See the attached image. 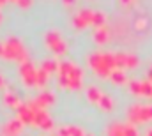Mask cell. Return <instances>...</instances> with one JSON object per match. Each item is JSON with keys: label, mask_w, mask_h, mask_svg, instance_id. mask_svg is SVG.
I'll return each instance as SVG.
<instances>
[{"label": "cell", "mask_w": 152, "mask_h": 136, "mask_svg": "<svg viewBox=\"0 0 152 136\" xmlns=\"http://www.w3.org/2000/svg\"><path fill=\"white\" fill-rule=\"evenodd\" d=\"M57 80H58V87L66 90H80L83 85V71L73 60H60Z\"/></svg>", "instance_id": "cell-1"}, {"label": "cell", "mask_w": 152, "mask_h": 136, "mask_svg": "<svg viewBox=\"0 0 152 136\" xmlns=\"http://www.w3.org/2000/svg\"><path fill=\"white\" fill-rule=\"evenodd\" d=\"M0 58L9 60V62H18V64L30 60L23 41L16 35H9L7 39L0 41Z\"/></svg>", "instance_id": "cell-2"}, {"label": "cell", "mask_w": 152, "mask_h": 136, "mask_svg": "<svg viewBox=\"0 0 152 136\" xmlns=\"http://www.w3.org/2000/svg\"><path fill=\"white\" fill-rule=\"evenodd\" d=\"M87 62H88L90 69H92L97 76H101V78L112 76L113 67L117 66L115 55H112V53H104V51H94V53H90L88 58H87Z\"/></svg>", "instance_id": "cell-3"}, {"label": "cell", "mask_w": 152, "mask_h": 136, "mask_svg": "<svg viewBox=\"0 0 152 136\" xmlns=\"http://www.w3.org/2000/svg\"><path fill=\"white\" fill-rule=\"evenodd\" d=\"M44 44L53 55H66L67 53V42L58 30H48L44 34Z\"/></svg>", "instance_id": "cell-4"}, {"label": "cell", "mask_w": 152, "mask_h": 136, "mask_svg": "<svg viewBox=\"0 0 152 136\" xmlns=\"http://www.w3.org/2000/svg\"><path fill=\"white\" fill-rule=\"evenodd\" d=\"M20 76L21 81L27 87H36L37 85V67L32 60H27L23 64H20Z\"/></svg>", "instance_id": "cell-5"}, {"label": "cell", "mask_w": 152, "mask_h": 136, "mask_svg": "<svg viewBox=\"0 0 152 136\" xmlns=\"http://www.w3.org/2000/svg\"><path fill=\"white\" fill-rule=\"evenodd\" d=\"M71 23L76 30H83V29L94 25V11L92 9H80L78 12H75Z\"/></svg>", "instance_id": "cell-6"}, {"label": "cell", "mask_w": 152, "mask_h": 136, "mask_svg": "<svg viewBox=\"0 0 152 136\" xmlns=\"http://www.w3.org/2000/svg\"><path fill=\"white\" fill-rule=\"evenodd\" d=\"M34 127L37 129H42V131H50L53 127V120L50 117V113L42 108H37L36 110V115H34V122H32Z\"/></svg>", "instance_id": "cell-7"}, {"label": "cell", "mask_w": 152, "mask_h": 136, "mask_svg": "<svg viewBox=\"0 0 152 136\" xmlns=\"http://www.w3.org/2000/svg\"><path fill=\"white\" fill-rule=\"evenodd\" d=\"M129 118L133 122H143L152 118V106H133L129 110Z\"/></svg>", "instance_id": "cell-8"}, {"label": "cell", "mask_w": 152, "mask_h": 136, "mask_svg": "<svg viewBox=\"0 0 152 136\" xmlns=\"http://www.w3.org/2000/svg\"><path fill=\"white\" fill-rule=\"evenodd\" d=\"M21 131H23V122L16 117V118H12V120H9V122L4 124L2 136H20Z\"/></svg>", "instance_id": "cell-9"}, {"label": "cell", "mask_w": 152, "mask_h": 136, "mask_svg": "<svg viewBox=\"0 0 152 136\" xmlns=\"http://www.w3.org/2000/svg\"><path fill=\"white\" fill-rule=\"evenodd\" d=\"M34 102L37 104L39 108H42V110H46L48 106H51V104H55V96L50 92V90H44V92H41L37 97L34 99Z\"/></svg>", "instance_id": "cell-10"}, {"label": "cell", "mask_w": 152, "mask_h": 136, "mask_svg": "<svg viewBox=\"0 0 152 136\" xmlns=\"http://www.w3.org/2000/svg\"><path fill=\"white\" fill-rule=\"evenodd\" d=\"M87 133L78 126H64L57 131V136H85Z\"/></svg>", "instance_id": "cell-11"}, {"label": "cell", "mask_w": 152, "mask_h": 136, "mask_svg": "<svg viewBox=\"0 0 152 136\" xmlns=\"http://www.w3.org/2000/svg\"><path fill=\"white\" fill-rule=\"evenodd\" d=\"M4 104H5V106H9V108L18 110V108H20V104H21V101H20V97H18L12 90H7V92L4 94Z\"/></svg>", "instance_id": "cell-12"}, {"label": "cell", "mask_w": 152, "mask_h": 136, "mask_svg": "<svg viewBox=\"0 0 152 136\" xmlns=\"http://www.w3.org/2000/svg\"><path fill=\"white\" fill-rule=\"evenodd\" d=\"M103 96H104V94H103L97 87H88V88H87V99L92 102V104H97V106H99V101L103 99Z\"/></svg>", "instance_id": "cell-13"}, {"label": "cell", "mask_w": 152, "mask_h": 136, "mask_svg": "<svg viewBox=\"0 0 152 136\" xmlns=\"http://www.w3.org/2000/svg\"><path fill=\"white\" fill-rule=\"evenodd\" d=\"M58 66H60V62H58V60H55V58H48V60H44V62H42L41 69H44V71L51 76V74H57V72H58Z\"/></svg>", "instance_id": "cell-14"}, {"label": "cell", "mask_w": 152, "mask_h": 136, "mask_svg": "<svg viewBox=\"0 0 152 136\" xmlns=\"http://www.w3.org/2000/svg\"><path fill=\"white\" fill-rule=\"evenodd\" d=\"M108 37H110V34H108V29L106 27H99V29L94 30V41L97 44H104L108 41Z\"/></svg>", "instance_id": "cell-15"}, {"label": "cell", "mask_w": 152, "mask_h": 136, "mask_svg": "<svg viewBox=\"0 0 152 136\" xmlns=\"http://www.w3.org/2000/svg\"><path fill=\"white\" fill-rule=\"evenodd\" d=\"M48 80H50V74L44 71V69H37V85L39 88H44L48 85Z\"/></svg>", "instance_id": "cell-16"}, {"label": "cell", "mask_w": 152, "mask_h": 136, "mask_svg": "<svg viewBox=\"0 0 152 136\" xmlns=\"http://www.w3.org/2000/svg\"><path fill=\"white\" fill-rule=\"evenodd\" d=\"M108 136H126V126L122 124H113L108 127Z\"/></svg>", "instance_id": "cell-17"}, {"label": "cell", "mask_w": 152, "mask_h": 136, "mask_svg": "<svg viewBox=\"0 0 152 136\" xmlns=\"http://www.w3.org/2000/svg\"><path fill=\"white\" fill-rule=\"evenodd\" d=\"M99 106L103 108V110H106V111H110L112 108H113V101L108 97V96H103V99L99 101Z\"/></svg>", "instance_id": "cell-18"}, {"label": "cell", "mask_w": 152, "mask_h": 136, "mask_svg": "<svg viewBox=\"0 0 152 136\" xmlns=\"http://www.w3.org/2000/svg\"><path fill=\"white\" fill-rule=\"evenodd\" d=\"M112 80H113L115 83H124V81H126V76H124L120 71H113V72H112Z\"/></svg>", "instance_id": "cell-19"}, {"label": "cell", "mask_w": 152, "mask_h": 136, "mask_svg": "<svg viewBox=\"0 0 152 136\" xmlns=\"http://www.w3.org/2000/svg\"><path fill=\"white\" fill-rule=\"evenodd\" d=\"M14 4H16V5H20L21 9H28V7L34 4V0H16Z\"/></svg>", "instance_id": "cell-20"}, {"label": "cell", "mask_w": 152, "mask_h": 136, "mask_svg": "<svg viewBox=\"0 0 152 136\" xmlns=\"http://www.w3.org/2000/svg\"><path fill=\"white\" fill-rule=\"evenodd\" d=\"M62 5L64 7H73V5H76V0H62Z\"/></svg>", "instance_id": "cell-21"}, {"label": "cell", "mask_w": 152, "mask_h": 136, "mask_svg": "<svg viewBox=\"0 0 152 136\" xmlns=\"http://www.w3.org/2000/svg\"><path fill=\"white\" fill-rule=\"evenodd\" d=\"M4 87H5V78H4V74L0 72V90H2Z\"/></svg>", "instance_id": "cell-22"}, {"label": "cell", "mask_w": 152, "mask_h": 136, "mask_svg": "<svg viewBox=\"0 0 152 136\" xmlns=\"http://www.w3.org/2000/svg\"><path fill=\"white\" fill-rule=\"evenodd\" d=\"M7 2H9V0H0V7H2L4 4H7Z\"/></svg>", "instance_id": "cell-23"}, {"label": "cell", "mask_w": 152, "mask_h": 136, "mask_svg": "<svg viewBox=\"0 0 152 136\" xmlns=\"http://www.w3.org/2000/svg\"><path fill=\"white\" fill-rule=\"evenodd\" d=\"M0 21H2V11H0Z\"/></svg>", "instance_id": "cell-24"}, {"label": "cell", "mask_w": 152, "mask_h": 136, "mask_svg": "<svg viewBox=\"0 0 152 136\" xmlns=\"http://www.w3.org/2000/svg\"><path fill=\"white\" fill-rule=\"evenodd\" d=\"M85 136H94V135H85Z\"/></svg>", "instance_id": "cell-25"}]
</instances>
